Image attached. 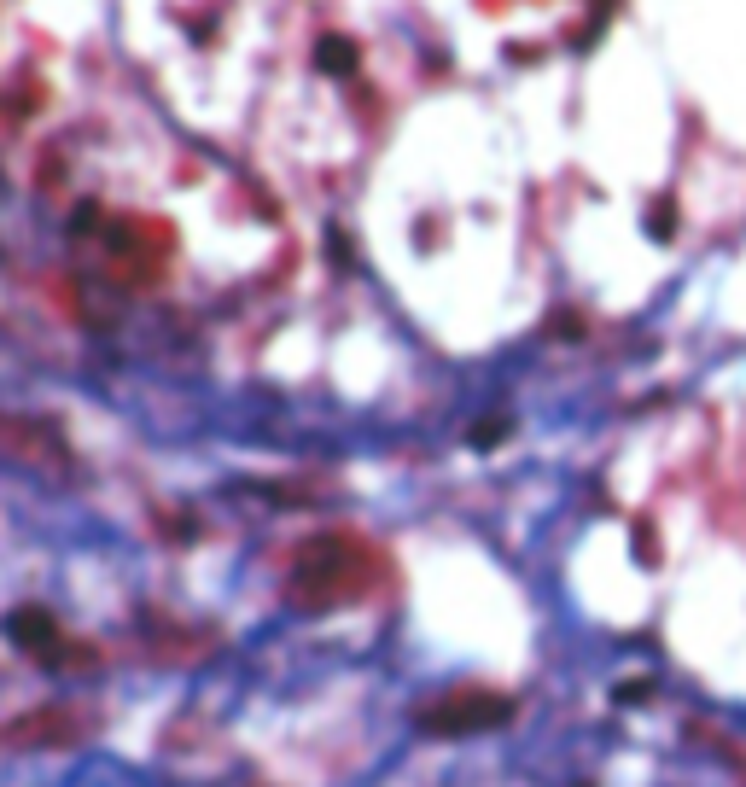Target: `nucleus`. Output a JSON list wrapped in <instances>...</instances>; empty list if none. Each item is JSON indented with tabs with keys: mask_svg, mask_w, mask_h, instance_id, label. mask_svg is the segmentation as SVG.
<instances>
[{
	"mask_svg": "<svg viewBox=\"0 0 746 787\" xmlns=\"http://www.w3.org/2000/svg\"><path fill=\"white\" fill-rule=\"evenodd\" d=\"M379 548H368L350 531H327V537H309L292 554V572H286V601L298 613H327L344 601H362L373 583H379Z\"/></svg>",
	"mask_w": 746,
	"mask_h": 787,
	"instance_id": "nucleus-1",
	"label": "nucleus"
},
{
	"mask_svg": "<svg viewBox=\"0 0 746 787\" xmlns=\"http://www.w3.org/2000/svg\"><path fill=\"white\" fill-rule=\"evenodd\" d=\"M508 718H513V700L496 694V688H455V694H438L414 712V723L426 735H478V729H496Z\"/></svg>",
	"mask_w": 746,
	"mask_h": 787,
	"instance_id": "nucleus-2",
	"label": "nucleus"
},
{
	"mask_svg": "<svg viewBox=\"0 0 746 787\" xmlns=\"http://www.w3.org/2000/svg\"><path fill=\"white\" fill-rule=\"evenodd\" d=\"M94 723L65 712V706H35L24 718L0 723V747H12V753H35V747H76L82 735H88Z\"/></svg>",
	"mask_w": 746,
	"mask_h": 787,
	"instance_id": "nucleus-3",
	"label": "nucleus"
},
{
	"mask_svg": "<svg viewBox=\"0 0 746 787\" xmlns=\"http://www.w3.org/2000/svg\"><path fill=\"white\" fill-rule=\"evenodd\" d=\"M0 449L6 455H24V461H35V467H65L70 461V449H65V438L47 426V420H18V414H0Z\"/></svg>",
	"mask_w": 746,
	"mask_h": 787,
	"instance_id": "nucleus-4",
	"label": "nucleus"
},
{
	"mask_svg": "<svg viewBox=\"0 0 746 787\" xmlns=\"http://www.w3.org/2000/svg\"><path fill=\"white\" fill-rule=\"evenodd\" d=\"M6 630H12V642L30 653V659L65 665V659H59V624L47 618V607H18V613L6 618Z\"/></svg>",
	"mask_w": 746,
	"mask_h": 787,
	"instance_id": "nucleus-5",
	"label": "nucleus"
},
{
	"mask_svg": "<svg viewBox=\"0 0 746 787\" xmlns=\"http://www.w3.org/2000/svg\"><path fill=\"white\" fill-rule=\"evenodd\" d=\"M315 65L327 70V76H350V70L362 65V53H356V41H344V35H321V41H315Z\"/></svg>",
	"mask_w": 746,
	"mask_h": 787,
	"instance_id": "nucleus-6",
	"label": "nucleus"
},
{
	"mask_svg": "<svg viewBox=\"0 0 746 787\" xmlns=\"http://www.w3.org/2000/svg\"><path fill=\"white\" fill-rule=\"evenodd\" d=\"M647 234H653V240H671V234H677V205H671V199H653V210H647Z\"/></svg>",
	"mask_w": 746,
	"mask_h": 787,
	"instance_id": "nucleus-7",
	"label": "nucleus"
},
{
	"mask_svg": "<svg viewBox=\"0 0 746 787\" xmlns=\"http://www.w3.org/2000/svg\"><path fill=\"white\" fill-rule=\"evenodd\" d=\"M502 432H508V420H484V426L473 432V444H478V449H490V444H502Z\"/></svg>",
	"mask_w": 746,
	"mask_h": 787,
	"instance_id": "nucleus-8",
	"label": "nucleus"
}]
</instances>
